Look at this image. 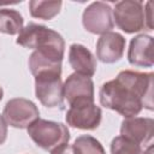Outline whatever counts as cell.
Here are the masks:
<instances>
[{
    "instance_id": "cell-6",
    "label": "cell",
    "mask_w": 154,
    "mask_h": 154,
    "mask_svg": "<svg viewBox=\"0 0 154 154\" xmlns=\"http://www.w3.org/2000/svg\"><path fill=\"white\" fill-rule=\"evenodd\" d=\"M2 117L12 128L28 129L30 124L40 118V111L32 101L24 97H14L6 102Z\"/></svg>"
},
{
    "instance_id": "cell-14",
    "label": "cell",
    "mask_w": 154,
    "mask_h": 154,
    "mask_svg": "<svg viewBox=\"0 0 154 154\" xmlns=\"http://www.w3.org/2000/svg\"><path fill=\"white\" fill-rule=\"evenodd\" d=\"M61 59L47 55L38 51H34L29 57V69L32 76H36L41 72L47 71H58L61 72Z\"/></svg>"
},
{
    "instance_id": "cell-13",
    "label": "cell",
    "mask_w": 154,
    "mask_h": 154,
    "mask_svg": "<svg viewBox=\"0 0 154 154\" xmlns=\"http://www.w3.org/2000/svg\"><path fill=\"white\" fill-rule=\"evenodd\" d=\"M69 63L75 73L93 77L96 72V58L94 54L81 43H72L69 49Z\"/></svg>"
},
{
    "instance_id": "cell-5",
    "label": "cell",
    "mask_w": 154,
    "mask_h": 154,
    "mask_svg": "<svg viewBox=\"0 0 154 154\" xmlns=\"http://www.w3.org/2000/svg\"><path fill=\"white\" fill-rule=\"evenodd\" d=\"M61 72L47 71L35 77V95L38 101L49 108H64V88Z\"/></svg>"
},
{
    "instance_id": "cell-8",
    "label": "cell",
    "mask_w": 154,
    "mask_h": 154,
    "mask_svg": "<svg viewBox=\"0 0 154 154\" xmlns=\"http://www.w3.org/2000/svg\"><path fill=\"white\" fill-rule=\"evenodd\" d=\"M102 112L94 102H79L70 106L65 119L67 125L81 130H95L99 128Z\"/></svg>"
},
{
    "instance_id": "cell-18",
    "label": "cell",
    "mask_w": 154,
    "mask_h": 154,
    "mask_svg": "<svg viewBox=\"0 0 154 154\" xmlns=\"http://www.w3.org/2000/svg\"><path fill=\"white\" fill-rule=\"evenodd\" d=\"M111 154H146L142 146L123 136H117L111 142Z\"/></svg>"
},
{
    "instance_id": "cell-19",
    "label": "cell",
    "mask_w": 154,
    "mask_h": 154,
    "mask_svg": "<svg viewBox=\"0 0 154 154\" xmlns=\"http://www.w3.org/2000/svg\"><path fill=\"white\" fill-rule=\"evenodd\" d=\"M7 138V123L5 122L4 117L0 114V146Z\"/></svg>"
},
{
    "instance_id": "cell-9",
    "label": "cell",
    "mask_w": 154,
    "mask_h": 154,
    "mask_svg": "<svg viewBox=\"0 0 154 154\" xmlns=\"http://www.w3.org/2000/svg\"><path fill=\"white\" fill-rule=\"evenodd\" d=\"M64 99L70 106L79 102H94V82L78 73L70 75L63 84Z\"/></svg>"
},
{
    "instance_id": "cell-7",
    "label": "cell",
    "mask_w": 154,
    "mask_h": 154,
    "mask_svg": "<svg viewBox=\"0 0 154 154\" xmlns=\"http://www.w3.org/2000/svg\"><path fill=\"white\" fill-rule=\"evenodd\" d=\"M82 24L91 34L103 35L109 32L114 26L111 6L102 1L91 2L83 11Z\"/></svg>"
},
{
    "instance_id": "cell-1",
    "label": "cell",
    "mask_w": 154,
    "mask_h": 154,
    "mask_svg": "<svg viewBox=\"0 0 154 154\" xmlns=\"http://www.w3.org/2000/svg\"><path fill=\"white\" fill-rule=\"evenodd\" d=\"M153 72L120 71L101 85L100 103L125 118L136 117L143 108L153 111Z\"/></svg>"
},
{
    "instance_id": "cell-10",
    "label": "cell",
    "mask_w": 154,
    "mask_h": 154,
    "mask_svg": "<svg viewBox=\"0 0 154 154\" xmlns=\"http://www.w3.org/2000/svg\"><path fill=\"white\" fill-rule=\"evenodd\" d=\"M125 45L126 41L119 32H106L96 42V58L103 64H114L123 58Z\"/></svg>"
},
{
    "instance_id": "cell-17",
    "label": "cell",
    "mask_w": 154,
    "mask_h": 154,
    "mask_svg": "<svg viewBox=\"0 0 154 154\" xmlns=\"http://www.w3.org/2000/svg\"><path fill=\"white\" fill-rule=\"evenodd\" d=\"M71 147L75 154H106L102 144L90 135L78 136Z\"/></svg>"
},
{
    "instance_id": "cell-15",
    "label": "cell",
    "mask_w": 154,
    "mask_h": 154,
    "mask_svg": "<svg viewBox=\"0 0 154 154\" xmlns=\"http://www.w3.org/2000/svg\"><path fill=\"white\" fill-rule=\"evenodd\" d=\"M23 16L12 8H0V32L17 35L23 29Z\"/></svg>"
},
{
    "instance_id": "cell-2",
    "label": "cell",
    "mask_w": 154,
    "mask_h": 154,
    "mask_svg": "<svg viewBox=\"0 0 154 154\" xmlns=\"http://www.w3.org/2000/svg\"><path fill=\"white\" fill-rule=\"evenodd\" d=\"M16 42L24 48L35 49L61 60L64 58L65 41L63 36L58 31L41 24L29 23L18 34Z\"/></svg>"
},
{
    "instance_id": "cell-12",
    "label": "cell",
    "mask_w": 154,
    "mask_h": 154,
    "mask_svg": "<svg viewBox=\"0 0 154 154\" xmlns=\"http://www.w3.org/2000/svg\"><path fill=\"white\" fill-rule=\"evenodd\" d=\"M128 60L131 65L137 67H152L154 65L153 37L140 34L131 38L128 49Z\"/></svg>"
},
{
    "instance_id": "cell-3",
    "label": "cell",
    "mask_w": 154,
    "mask_h": 154,
    "mask_svg": "<svg viewBox=\"0 0 154 154\" xmlns=\"http://www.w3.org/2000/svg\"><path fill=\"white\" fill-rule=\"evenodd\" d=\"M152 5V1H148L146 6L141 1H119L112 10L113 22L126 34H135L142 30L150 31L153 30Z\"/></svg>"
},
{
    "instance_id": "cell-11",
    "label": "cell",
    "mask_w": 154,
    "mask_h": 154,
    "mask_svg": "<svg viewBox=\"0 0 154 154\" xmlns=\"http://www.w3.org/2000/svg\"><path fill=\"white\" fill-rule=\"evenodd\" d=\"M154 135V120L148 117L125 118L120 124V136L138 144H147Z\"/></svg>"
},
{
    "instance_id": "cell-21",
    "label": "cell",
    "mask_w": 154,
    "mask_h": 154,
    "mask_svg": "<svg viewBox=\"0 0 154 154\" xmlns=\"http://www.w3.org/2000/svg\"><path fill=\"white\" fill-rule=\"evenodd\" d=\"M2 96H4V90H2V88L0 87V101L2 100Z\"/></svg>"
},
{
    "instance_id": "cell-16",
    "label": "cell",
    "mask_w": 154,
    "mask_h": 154,
    "mask_svg": "<svg viewBox=\"0 0 154 154\" xmlns=\"http://www.w3.org/2000/svg\"><path fill=\"white\" fill-rule=\"evenodd\" d=\"M61 1H41V0H31L29 1V11L31 17L49 20L53 19L61 8Z\"/></svg>"
},
{
    "instance_id": "cell-20",
    "label": "cell",
    "mask_w": 154,
    "mask_h": 154,
    "mask_svg": "<svg viewBox=\"0 0 154 154\" xmlns=\"http://www.w3.org/2000/svg\"><path fill=\"white\" fill-rule=\"evenodd\" d=\"M51 154H75L73 150H72V147L67 144H64L57 149H54L53 152H51Z\"/></svg>"
},
{
    "instance_id": "cell-4",
    "label": "cell",
    "mask_w": 154,
    "mask_h": 154,
    "mask_svg": "<svg viewBox=\"0 0 154 154\" xmlns=\"http://www.w3.org/2000/svg\"><path fill=\"white\" fill-rule=\"evenodd\" d=\"M26 130L35 144L46 152H53L70 141L69 129L63 123L38 118Z\"/></svg>"
}]
</instances>
